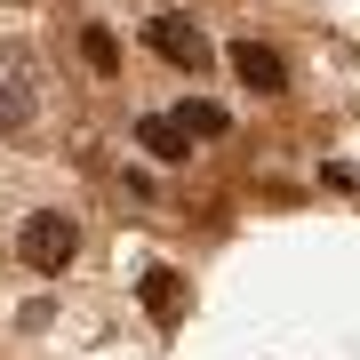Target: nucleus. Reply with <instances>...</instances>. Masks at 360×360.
<instances>
[{
    "label": "nucleus",
    "mask_w": 360,
    "mask_h": 360,
    "mask_svg": "<svg viewBox=\"0 0 360 360\" xmlns=\"http://www.w3.org/2000/svg\"><path fill=\"white\" fill-rule=\"evenodd\" d=\"M72 248H80V232H72V217H56V208L25 217V232H16V257H25L32 272H65Z\"/></svg>",
    "instance_id": "obj_1"
},
{
    "label": "nucleus",
    "mask_w": 360,
    "mask_h": 360,
    "mask_svg": "<svg viewBox=\"0 0 360 360\" xmlns=\"http://www.w3.org/2000/svg\"><path fill=\"white\" fill-rule=\"evenodd\" d=\"M144 40H153V56H160V65H176V72H208V56H217V49H208V32L193 25V16H153V25H144Z\"/></svg>",
    "instance_id": "obj_2"
},
{
    "label": "nucleus",
    "mask_w": 360,
    "mask_h": 360,
    "mask_svg": "<svg viewBox=\"0 0 360 360\" xmlns=\"http://www.w3.org/2000/svg\"><path fill=\"white\" fill-rule=\"evenodd\" d=\"M232 72H240V89H257V96H281L288 89V65L264 49V40H232Z\"/></svg>",
    "instance_id": "obj_3"
},
{
    "label": "nucleus",
    "mask_w": 360,
    "mask_h": 360,
    "mask_svg": "<svg viewBox=\"0 0 360 360\" xmlns=\"http://www.w3.org/2000/svg\"><path fill=\"white\" fill-rule=\"evenodd\" d=\"M136 144H144V153H153L160 168H184V160H193V136H184V129H176V120H168V112L136 120Z\"/></svg>",
    "instance_id": "obj_4"
},
{
    "label": "nucleus",
    "mask_w": 360,
    "mask_h": 360,
    "mask_svg": "<svg viewBox=\"0 0 360 360\" xmlns=\"http://www.w3.org/2000/svg\"><path fill=\"white\" fill-rule=\"evenodd\" d=\"M144 312H153L160 328L184 321V281H176V272H144Z\"/></svg>",
    "instance_id": "obj_5"
},
{
    "label": "nucleus",
    "mask_w": 360,
    "mask_h": 360,
    "mask_svg": "<svg viewBox=\"0 0 360 360\" xmlns=\"http://www.w3.org/2000/svg\"><path fill=\"white\" fill-rule=\"evenodd\" d=\"M176 129H184V136H224V129H232V112H224V104H208V96H184Z\"/></svg>",
    "instance_id": "obj_6"
},
{
    "label": "nucleus",
    "mask_w": 360,
    "mask_h": 360,
    "mask_svg": "<svg viewBox=\"0 0 360 360\" xmlns=\"http://www.w3.org/2000/svg\"><path fill=\"white\" fill-rule=\"evenodd\" d=\"M80 56H89V72H96V80H112V72H120V40L104 32V25H80Z\"/></svg>",
    "instance_id": "obj_7"
},
{
    "label": "nucleus",
    "mask_w": 360,
    "mask_h": 360,
    "mask_svg": "<svg viewBox=\"0 0 360 360\" xmlns=\"http://www.w3.org/2000/svg\"><path fill=\"white\" fill-rule=\"evenodd\" d=\"M32 120V96H0V129H25Z\"/></svg>",
    "instance_id": "obj_8"
}]
</instances>
